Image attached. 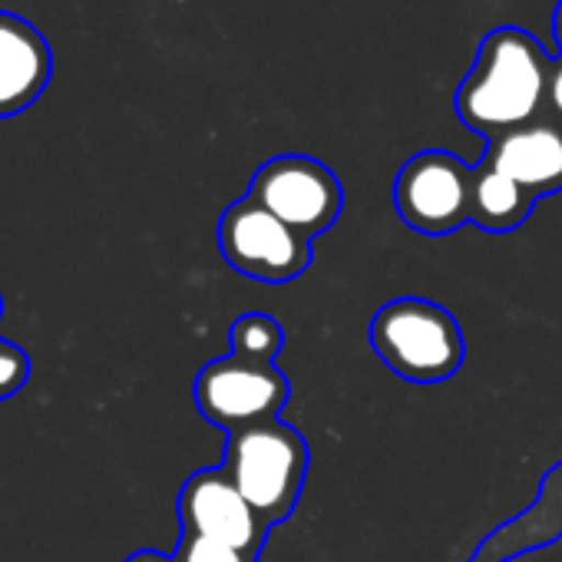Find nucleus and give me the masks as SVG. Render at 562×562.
<instances>
[{"instance_id": "nucleus-18", "label": "nucleus", "mask_w": 562, "mask_h": 562, "mask_svg": "<svg viewBox=\"0 0 562 562\" xmlns=\"http://www.w3.org/2000/svg\"><path fill=\"white\" fill-rule=\"evenodd\" d=\"M552 37H555V44L562 50V0L555 4V14H552Z\"/></svg>"}, {"instance_id": "nucleus-5", "label": "nucleus", "mask_w": 562, "mask_h": 562, "mask_svg": "<svg viewBox=\"0 0 562 562\" xmlns=\"http://www.w3.org/2000/svg\"><path fill=\"white\" fill-rule=\"evenodd\" d=\"M218 248L238 274L268 281V285L292 281L312 265V241L248 195L222 212Z\"/></svg>"}, {"instance_id": "nucleus-15", "label": "nucleus", "mask_w": 562, "mask_h": 562, "mask_svg": "<svg viewBox=\"0 0 562 562\" xmlns=\"http://www.w3.org/2000/svg\"><path fill=\"white\" fill-rule=\"evenodd\" d=\"M539 503L552 513V519L562 526V460L555 467L546 470L542 476V490H539Z\"/></svg>"}, {"instance_id": "nucleus-11", "label": "nucleus", "mask_w": 562, "mask_h": 562, "mask_svg": "<svg viewBox=\"0 0 562 562\" xmlns=\"http://www.w3.org/2000/svg\"><path fill=\"white\" fill-rule=\"evenodd\" d=\"M532 205H536V199L519 182H513L509 176L493 169L486 159L473 169L470 222L480 225L483 232H513V228H519L532 215Z\"/></svg>"}, {"instance_id": "nucleus-16", "label": "nucleus", "mask_w": 562, "mask_h": 562, "mask_svg": "<svg viewBox=\"0 0 562 562\" xmlns=\"http://www.w3.org/2000/svg\"><path fill=\"white\" fill-rule=\"evenodd\" d=\"M546 103H549V110L555 113V123L562 126V60H555V64H552L549 90H546Z\"/></svg>"}, {"instance_id": "nucleus-8", "label": "nucleus", "mask_w": 562, "mask_h": 562, "mask_svg": "<svg viewBox=\"0 0 562 562\" xmlns=\"http://www.w3.org/2000/svg\"><path fill=\"white\" fill-rule=\"evenodd\" d=\"M179 522H182V532L215 539L251 555H258L268 536V526L255 516V509L235 490V483L228 480L222 467L199 470L182 483Z\"/></svg>"}, {"instance_id": "nucleus-10", "label": "nucleus", "mask_w": 562, "mask_h": 562, "mask_svg": "<svg viewBox=\"0 0 562 562\" xmlns=\"http://www.w3.org/2000/svg\"><path fill=\"white\" fill-rule=\"evenodd\" d=\"M486 162L519 182L532 199L562 192V126L532 120L490 139Z\"/></svg>"}, {"instance_id": "nucleus-3", "label": "nucleus", "mask_w": 562, "mask_h": 562, "mask_svg": "<svg viewBox=\"0 0 562 562\" xmlns=\"http://www.w3.org/2000/svg\"><path fill=\"white\" fill-rule=\"evenodd\" d=\"M374 355L404 381L440 384L450 381L467 358L457 318L427 299L387 302L368 328Z\"/></svg>"}, {"instance_id": "nucleus-4", "label": "nucleus", "mask_w": 562, "mask_h": 562, "mask_svg": "<svg viewBox=\"0 0 562 562\" xmlns=\"http://www.w3.org/2000/svg\"><path fill=\"white\" fill-rule=\"evenodd\" d=\"M248 199L312 241L338 222L345 189L338 176L312 156H274L251 176Z\"/></svg>"}, {"instance_id": "nucleus-13", "label": "nucleus", "mask_w": 562, "mask_h": 562, "mask_svg": "<svg viewBox=\"0 0 562 562\" xmlns=\"http://www.w3.org/2000/svg\"><path fill=\"white\" fill-rule=\"evenodd\" d=\"M172 559L176 562H258V555H251V552H241V549H232L225 542L202 539L192 532H182Z\"/></svg>"}, {"instance_id": "nucleus-19", "label": "nucleus", "mask_w": 562, "mask_h": 562, "mask_svg": "<svg viewBox=\"0 0 562 562\" xmlns=\"http://www.w3.org/2000/svg\"><path fill=\"white\" fill-rule=\"evenodd\" d=\"M0 315H4V295H0Z\"/></svg>"}, {"instance_id": "nucleus-14", "label": "nucleus", "mask_w": 562, "mask_h": 562, "mask_svg": "<svg viewBox=\"0 0 562 562\" xmlns=\"http://www.w3.org/2000/svg\"><path fill=\"white\" fill-rule=\"evenodd\" d=\"M31 381V358L14 341L0 338V404L11 401Z\"/></svg>"}, {"instance_id": "nucleus-17", "label": "nucleus", "mask_w": 562, "mask_h": 562, "mask_svg": "<svg viewBox=\"0 0 562 562\" xmlns=\"http://www.w3.org/2000/svg\"><path fill=\"white\" fill-rule=\"evenodd\" d=\"M123 562H176V559L166 555V552H159V549H139V552H133V555L123 559Z\"/></svg>"}, {"instance_id": "nucleus-6", "label": "nucleus", "mask_w": 562, "mask_h": 562, "mask_svg": "<svg viewBox=\"0 0 562 562\" xmlns=\"http://www.w3.org/2000/svg\"><path fill=\"white\" fill-rule=\"evenodd\" d=\"M195 407L225 434L278 420L292 387L274 364H248L235 355L209 361L195 378Z\"/></svg>"}, {"instance_id": "nucleus-7", "label": "nucleus", "mask_w": 562, "mask_h": 562, "mask_svg": "<svg viewBox=\"0 0 562 562\" xmlns=\"http://www.w3.org/2000/svg\"><path fill=\"white\" fill-rule=\"evenodd\" d=\"M470 182L473 169L453 153H417L394 179V209L414 232L450 235L470 222Z\"/></svg>"}, {"instance_id": "nucleus-2", "label": "nucleus", "mask_w": 562, "mask_h": 562, "mask_svg": "<svg viewBox=\"0 0 562 562\" xmlns=\"http://www.w3.org/2000/svg\"><path fill=\"white\" fill-rule=\"evenodd\" d=\"M222 470L248 499L255 516L271 529L285 522L302 499L308 476V443L295 427L265 420L228 434Z\"/></svg>"}, {"instance_id": "nucleus-1", "label": "nucleus", "mask_w": 562, "mask_h": 562, "mask_svg": "<svg viewBox=\"0 0 562 562\" xmlns=\"http://www.w3.org/2000/svg\"><path fill=\"white\" fill-rule=\"evenodd\" d=\"M549 74L552 60L532 34L499 27L483 37L480 54L457 90V113L473 133L496 139L532 123L546 103Z\"/></svg>"}, {"instance_id": "nucleus-9", "label": "nucleus", "mask_w": 562, "mask_h": 562, "mask_svg": "<svg viewBox=\"0 0 562 562\" xmlns=\"http://www.w3.org/2000/svg\"><path fill=\"white\" fill-rule=\"evenodd\" d=\"M54 77L47 37L24 18L0 11V120L31 110Z\"/></svg>"}, {"instance_id": "nucleus-12", "label": "nucleus", "mask_w": 562, "mask_h": 562, "mask_svg": "<svg viewBox=\"0 0 562 562\" xmlns=\"http://www.w3.org/2000/svg\"><path fill=\"white\" fill-rule=\"evenodd\" d=\"M232 355L248 364H274L281 345H285V331L271 315H241L232 325Z\"/></svg>"}]
</instances>
